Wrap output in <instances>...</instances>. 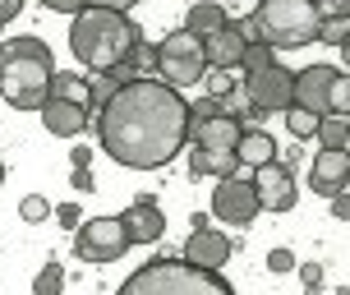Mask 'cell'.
Segmentation results:
<instances>
[{
  "mask_svg": "<svg viewBox=\"0 0 350 295\" xmlns=\"http://www.w3.org/2000/svg\"><path fill=\"white\" fill-rule=\"evenodd\" d=\"M70 162L74 166H88L92 162V148H70Z\"/></svg>",
  "mask_w": 350,
  "mask_h": 295,
  "instance_id": "cell-38",
  "label": "cell"
},
{
  "mask_svg": "<svg viewBox=\"0 0 350 295\" xmlns=\"http://www.w3.org/2000/svg\"><path fill=\"white\" fill-rule=\"evenodd\" d=\"M203 47H208V65L212 70H240L245 55H249V37H245V28H240V18H230L221 33L203 37Z\"/></svg>",
  "mask_w": 350,
  "mask_h": 295,
  "instance_id": "cell-15",
  "label": "cell"
},
{
  "mask_svg": "<svg viewBox=\"0 0 350 295\" xmlns=\"http://www.w3.org/2000/svg\"><path fill=\"white\" fill-rule=\"evenodd\" d=\"M88 92H92V84H88L83 74H65V70H55V79H51V97H70V102H88Z\"/></svg>",
  "mask_w": 350,
  "mask_h": 295,
  "instance_id": "cell-24",
  "label": "cell"
},
{
  "mask_svg": "<svg viewBox=\"0 0 350 295\" xmlns=\"http://www.w3.org/2000/svg\"><path fill=\"white\" fill-rule=\"evenodd\" d=\"M18 217L37 226V222H46V217H55V203H46L42 194H23L18 198Z\"/></svg>",
  "mask_w": 350,
  "mask_h": 295,
  "instance_id": "cell-27",
  "label": "cell"
},
{
  "mask_svg": "<svg viewBox=\"0 0 350 295\" xmlns=\"http://www.w3.org/2000/svg\"><path fill=\"white\" fill-rule=\"evenodd\" d=\"M46 10H55V14H79V10H134L139 0H42Z\"/></svg>",
  "mask_w": 350,
  "mask_h": 295,
  "instance_id": "cell-21",
  "label": "cell"
},
{
  "mask_svg": "<svg viewBox=\"0 0 350 295\" xmlns=\"http://www.w3.org/2000/svg\"><path fill=\"white\" fill-rule=\"evenodd\" d=\"M254 185H258L262 212H291V208H295V198H299L295 175H291V166H281V162L258 166V171H254Z\"/></svg>",
  "mask_w": 350,
  "mask_h": 295,
  "instance_id": "cell-10",
  "label": "cell"
},
{
  "mask_svg": "<svg viewBox=\"0 0 350 295\" xmlns=\"http://www.w3.org/2000/svg\"><path fill=\"white\" fill-rule=\"evenodd\" d=\"M336 74H341L336 65H309V70H295V106L327 116V111H332V84H336Z\"/></svg>",
  "mask_w": 350,
  "mask_h": 295,
  "instance_id": "cell-13",
  "label": "cell"
},
{
  "mask_svg": "<svg viewBox=\"0 0 350 295\" xmlns=\"http://www.w3.org/2000/svg\"><path fill=\"white\" fill-rule=\"evenodd\" d=\"M327 116H350V74H336L332 84V111Z\"/></svg>",
  "mask_w": 350,
  "mask_h": 295,
  "instance_id": "cell-29",
  "label": "cell"
},
{
  "mask_svg": "<svg viewBox=\"0 0 350 295\" xmlns=\"http://www.w3.org/2000/svg\"><path fill=\"white\" fill-rule=\"evenodd\" d=\"M341 65H346V70H350V42H346V47H341Z\"/></svg>",
  "mask_w": 350,
  "mask_h": 295,
  "instance_id": "cell-39",
  "label": "cell"
},
{
  "mask_svg": "<svg viewBox=\"0 0 350 295\" xmlns=\"http://www.w3.org/2000/svg\"><path fill=\"white\" fill-rule=\"evenodd\" d=\"M212 74L208 65V47H203V37H193V33H171V37H161L157 42V79L161 84H171V88H193V84H203Z\"/></svg>",
  "mask_w": 350,
  "mask_h": 295,
  "instance_id": "cell-6",
  "label": "cell"
},
{
  "mask_svg": "<svg viewBox=\"0 0 350 295\" xmlns=\"http://www.w3.org/2000/svg\"><path fill=\"white\" fill-rule=\"evenodd\" d=\"M116 295H235V286L221 272L193 268L189 259H152L129 272Z\"/></svg>",
  "mask_w": 350,
  "mask_h": 295,
  "instance_id": "cell-4",
  "label": "cell"
},
{
  "mask_svg": "<svg viewBox=\"0 0 350 295\" xmlns=\"http://www.w3.org/2000/svg\"><path fill=\"white\" fill-rule=\"evenodd\" d=\"M245 139V125L235 116H212V120H189V148H208V153H221V157H240Z\"/></svg>",
  "mask_w": 350,
  "mask_h": 295,
  "instance_id": "cell-11",
  "label": "cell"
},
{
  "mask_svg": "<svg viewBox=\"0 0 350 295\" xmlns=\"http://www.w3.org/2000/svg\"><path fill=\"white\" fill-rule=\"evenodd\" d=\"M226 23H230V14L217 5V0H198V5H189V14H185V33L212 37V33H221Z\"/></svg>",
  "mask_w": 350,
  "mask_h": 295,
  "instance_id": "cell-18",
  "label": "cell"
},
{
  "mask_svg": "<svg viewBox=\"0 0 350 295\" xmlns=\"http://www.w3.org/2000/svg\"><path fill=\"white\" fill-rule=\"evenodd\" d=\"M18 10H23V0H0V28H5V23H10Z\"/></svg>",
  "mask_w": 350,
  "mask_h": 295,
  "instance_id": "cell-37",
  "label": "cell"
},
{
  "mask_svg": "<svg viewBox=\"0 0 350 295\" xmlns=\"http://www.w3.org/2000/svg\"><path fill=\"white\" fill-rule=\"evenodd\" d=\"M240 28L249 42H267L272 51H299L318 42L323 14H318V0H262L249 18H240Z\"/></svg>",
  "mask_w": 350,
  "mask_h": 295,
  "instance_id": "cell-3",
  "label": "cell"
},
{
  "mask_svg": "<svg viewBox=\"0 0 350 295\" xmlns=\"http://www.w3.org/2000/svg\"><path fill=\"white\" fill-rule=\"evenodd\" d=\"M143 42V28L124 10H79L70 23V51L88 74H111Z\"/></svg>",
  "mask_w": 350,
  "mask_h": 295,
  "instance_id": "cell-2",
  "label": "cell"
},
{
  "mask_svg": "<svg viewBox=\"0 0 350 295\" xmlns=\"http://www.w3.org/2000/svg\"><path fill=\"white\" fill-rule=\"evenodd\" d=\"M10 55H51V47L42 37H10V42H0V65Z\"/></svg>",
  "mask_w": 350,
  "mask_h": 295,
  "instance_id": "cell-25",
  "label": "cell"
},
{
  "mask_svg": "<svg viewBox=\"0 0 350 295\" xmlns=\"http://www.w3.org/2000/svg\"><path fill=\"white\" fill-rule=\"evenodd\" d=\"M323 18H350V0H318Z\"/></svg>",
  "mask_w": 350,
  "mask_h": 295,
  "instance_id": "cell-34",
  "label": "cell"
},
{
  "mask_svg": "<svg viewBox=\"0 0 350 295\" xmlns=\"http://www.w3.org/2000/svg\"><path fill=\"white\" fill-rule=\"evenodd\" d=\"M299 263H295V254L291 249H272L267 254V272H277V277H286V272H295Z\"/></svg>",
  "mask_w": 350,
  "mask_h": 295,
  "instance_id": "cell-31",
  "label": "cell"
},
{
  "mask_svg": "<svg viewBox=\"0 0 350 295\" xmlns=\"http://www.w3.org/2000/svg\"><path fill=\"white\" fill-rule=\"evenodd\" d=\"M258 5H262V0H258Z\"/></svg>",
  "mask_w": 350,
  "mask_h": 295,
  "instance_id": "cell-42",
  "label": "cell"
},
{
  "mask_svg": "<svg viewBox=\"0 0 350 295\" xmlns=\"http://www.w3.org/2000/svg\"><path fill=\"white\" fill-rule=\"evenodd\" d=\"M124 231H129V244H157L166 235V212L152 203V198H139L120 212Z\"/></svg>",
  "mask_w": 350,
  "mask_h": 295,
  "instance_id": "cell-17",
  "label": "cell"
},
{
  "mask_svg": "<svg viewBox=\"0 0 350 295\" xmlns=\"http://www.w3.org/2000/svg\"><path fill=\"white\" fill-rule=\"evenodd\" d=\"M97 139L116 166H171L189 148V102L161 79H134L97 111Z\"/></svg>",
  "mask_w": 350,
  "mask_h": 295,
  "instance_id": "cell-1",
  "label": "cell"
},
{
  "mask_svg": "<svg viewBox=\"0 0 350 295\" xmlns=\"http://www.w3.org/2000/svg\"><path fill=\"white\" fill-rule=\"evenodd\" d=\"M327 203H332V217H336V222H350V190H341L336 198H327Z\"/></svg>",
  "mask_w": 350,
  "mask_h": 295,
  "instance_id": "cell-36",
  "label": "cell"
},
{
  "mask_svg": "<svg viewBox=\"0 0 350 295\" xmlns=\"http://www.w3.org/2000/svg\"><path fill=\"white\" fill-rule=\"evenodd\" d=\"M240 166H249V171H258V166H267V162H277V139L267 134V129H245V139H240Z\"/></svg>",
  "mask_w": 350,
  "mask_h": 295,
  "instance_id": "cell-19",
  "label": "cell"
},
{
  "mask_svg": "<svg viewBox=\"0 0 350 295\" xmlns=\"http://www.w3.org/2000/svg\"><path fill=\"white\" fill-rule=\"evenodd\" d=\"M346 190H350V180H346Z\"/></svg>",
  "mask_w": 350,
  "mask_h": 295,
  "instance_id": "cell-41",
  "label": "cell"
},
{
  "mask_svg": "<svg viewBox=\"0 0 350 295\" xmlns=\"http://www.w3.org/2000/svg\"><path fill=\"white\" fill-rule=\"evenodd\" d=\"M240 171V157H221L208 148H189V175H212V180H230Z\"/></svg>",
  "mask_w": 350,
  "mask_h": 295,
  "instance_id": "cell-20",
  "label": "cell"
},
{
  "mask_svg": "<svg viewBox=\"0 0 350 295\" xmlns=\"http://www.w3.org/2000/svg\"><path fill=\"white\" fill-rule=\"evenodd\" d=\"M299 281H304V295H318L323 291V263H304L299 268Z\"/></svg>",
  "mask_w": 350,
  "mask_h": 295,
  "instance_id": "cell-33",
  "label": "cell"
},
{
  "mask_svg": "<svg viewBox=\"0 0 350 295\" xmlns=\"http://www.w3.org/2000/svg\"><path fill=\"white\" fill-rule=\"evenodd\" d=\"M318 125H323V116L318 111H304V106H291L286 111V129H291V139H318Z\"/></svg>",
  "mask_w": 350,
  "mask_h": 295,
  "instance_id": "cell-23",
  "label": "cell"
},
{
  "mask_svg": "<svg viewBox=\"0 0 350 295\" xmlns=\"http://www.w3.org/2000/svg\"><path fill=\"white\" fill-rule=\"evenodd\" d=\"M129 254V231L120 217H88L74 231V259L83 263H116Z\"/></svg>",
  "mask_w": 350,
  "mask_h": 295,
  "instance_id": "cell-7",
  "label": "cell"
},
{
  "mask_svg": "<svg viewBox=\"0 0 350 295\" xmlns=\"http://www.w3.org/2000/svg\"><path fill=\"white\" fill-rule=\"evenodd\" d=\"M0 185H5V162H0Z\"/></svg>",
  "mask_w": 350,
  "mask_h": 295,
  "instance_id": "cell-40",
  "label": "cell"
},
{
  "mask_svg": "<svg viewBox=\"0 0 350 295\" xmlns=\"http://www.w3.org/2000/svg\"><path fill=\"white\" fill-rule=\"evenodd\" d=\"M70 185L79 194H92V190H97V180H92V171H88V166H74V180H70Z\"/></svg>",
  "mask_w": 350,
  "mask_h": 295,
  "instance_id": "cell-35",
  "label": "cell"
},
{
  "mask_svg": "<svg viewBox=\"0 0 350 295\" xmlns=\"http://www.w3.org/2000/svg\"><path fill=\"white\" fill-rule=\"evenodd\" d=\"M37 116H42V125H46V134H55V139H74V134H83V129H88L92 106H88V102H70V97H51Z\"/></svg>",
  "mask_w": 350,
  "mask_h": 295,
  "instance_id": "cell-16",
  "label": "cell"
},
{
  "mask_svg": "<svg viewBox=\"0 0 350 295\" xmlns=\"http://www.w3.org/2000/svg\"><path fill=\"white\" fill-rule=\"evenodd\" d=\"M249 102H254V116H272V111H291L295 106V70L286 65H267L258 74H245Z\"/></svg>",
  "mask_w": 350,
  "mask_h": 295,
  "instance_id": "cell-8",
  "label": "cell"
},
{
  "mask_svg": "<svg viewBox=\"0 0 350 295\" xmlns=\"http://www.w3.org/2000/svg\"><path fill=\"white\" fill-rule=\"evenodd\" d=\"M180 259H189L193 268H208V272H221V263L230 259V235H221L217 226H198V231H189Z\"/></svg>",
  "mask_w": 350,
  "mask_h": 295,
  "instance_id": "cell-14",
  "label": "cell"
},
{
  "mask_svg": "<svg viewBox=\"0 0 350 295\" xmlns=\"http://www.w3.org/2000/svg\"><path fill=\"white\" fill-rule=\"evenodd\" d=\"M55 60L51 55H10L0 65V97L18 111H42L51 102Z\"/></svg>",
  "mask_w": 350,
  "mask_h": 295,
  "instance_id": "cell-5",
  "label": "cell"
},
{
  "mask_svg": "<svg viewBox=\"0 0 350 295\" xmlns=\"http://www.w3.org/2000/svg\"><path fill=\"white\" fill-rule=\"evenodd\" d=\"M318 42H327V47H346L350 42V18H323V33H318Z\"/></svg>",
  "mask_w": 350,
  "mask_h": 295,
  "instance_id": "cell-28",
  "label": "cell"
},
{
  "mask_svg": "<svg viewBox=\"0 0 350 295\" xmlns=\"http://www.w3.org/2000/svg\"><path fill=\"white\" fill-rule=\"evenodd\" d=\"M258 212H262V203H258V185H254V180L230 175L221 185H212V217H217V222L249 226Z\"/></svg>",
  "mask_w": 350,
  "mask_h": 295,
  "instance_id": "cell-9",
  "label": "cell"
},
{
  "mask_svg": "<svg viewBox=\"0 0 350 295\" xmlns=\"http://www.w3.org/2000/svg\"><path fill=\"white\" fill-rule=\"evenodd\" d=\"M55 222L65 226V231H79L83 226V208L79 203H55Z\"/></svg>",
  "mask_w": 350,
  "mask_h": 295,
  "instance_id": "cell-32",
  "label": "cell"
},
{
  "mask_svg": "<svg viewBox=\"0 0 350 295\" xmlns=\"http://www.w3.org/2000/svg\"><path fill=\"white\" fill-rule=\"evenodd\" d=\"M318 148H350V116H323Z\"/></svg>",
  "mask_w": 350,
  "mask_h": 295,
  "instance_id": "cell-22",
  "label": "cell"
},
{
  "mask_svg": "<svg viewBox=\"0 0 350 295\" xmlns=\"http://www.w3.org/2000/svg\"><path fill=\"white\" fill-rule=\"evenodd\" d=\"M350 180V148H318L314 166H309V190L318 198H336Z\"/></svg>",
  "mask_w": 350,
  "mask_h": 295,
  "instance_id": "cell-12",
  "label": "cell"
},
{
  "mask_svg": "<svg viewBox=\"0 0 350 295\" xmlns=\"http://www.w3.org/2000/svg\"><path fill=\"white\" fill-rule=\"evenodd\" d=\"M235 70H212L208 74V97H226V92H235Z\"/></svg>",
  "mask_w": 350,
  "mask_h": 295,
  "instance_id": "cell-30",
  "label": "cell"
},
{
  "mask_svg": "<svg viewBox=\"0 0 350 295\" xmlns=\"http://www.w3.org/2000/svg\"><path fill=\"white\" fill-rule=\"evenodd\" d=\"M60 291H65V268L60 263H46L33 277V295H60Z\"/></svg>",
  "mask_w": 350,
  "mask_h": 295,
  "instance_id": "cell-26",
  "label": "cell"
}]
</instances>
